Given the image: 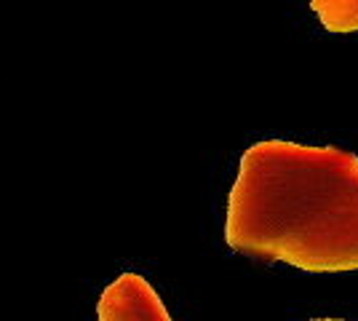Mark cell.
Listing matches in <instances>:
<instances>
[{"instance_id":"7a4b0ae2","label":"cell","mask_w":358,"mask_h":321,"mask_svg":"<svg viewBox=\"0 0 358 321\" xmlns=\"http://www.w3.org/2000/svg\"><path fill=\"white\" fill-rule=\"evenodd\" d=\"M96 321H171V316L148 278L129 271L102 290Z\"/></svg>"},{"instance_id":"277c9868","label":"cell","mask_w":358,"mask_h":321,"mask_svg":"<svg viewBox=\"0 0 358 321\" xmlns=\"http://www.w3.org/2000/svg\"><path fill=\"white\" fill-rule=\"evenodd\" d=\"M310 321H348V319H310Z\"/></svg>"},{"instance_id":"3957f363","label":"cell","mask_w":358,"mask_h":321,"mask_svg":"<svg viewBox=\"0 0 358 321\" xmlns=\"http://www.w3.org/2000/svg\"><path fill=\"white\" fill-rule=\"evenodd\" d=\"M310 8L327 32H358V0H310Z\"/></svg>"},{"instance_id":"6da1fadb","label":"cell","mask_w":358,"mask_h":321,"mask_svg":"<svg viewBox=\"0 0 358 321\" xmlns=\"http://www.w3.org/2000/svg\"><path fill=\"white\" fill-rule=\"evenodd\" d=\"M224 241L305 273L358 271V155L292 139L254 142L227 196Z\"/></svg>"}]
</instances>
